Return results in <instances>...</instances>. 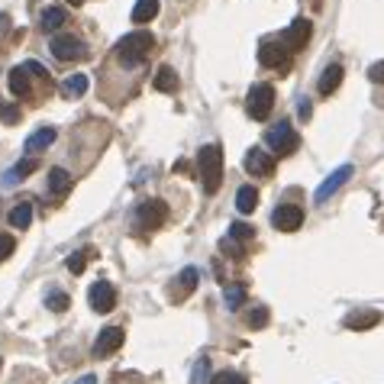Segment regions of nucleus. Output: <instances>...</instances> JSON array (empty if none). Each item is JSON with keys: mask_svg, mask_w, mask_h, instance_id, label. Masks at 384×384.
I'll list each match as a JSON object with an SVG mask.
<instances>
[{"mask_svg": "<svg viewBox=\"0 0 384 384\" xmlns=\"http://www.w3.org/2000/svg\"><path fill=\"white\" fill-rule=\"evenodd\" d=\"M349 178H352V165H339V168L332 171V174H326V181L320 184V188H317V194H313V201L317 203H326L332 197V194L339 191L342 184L349 181Z\"/></svg>", "mask_w": 384, "mask_h": 384, "instance_id": "nucleus-10", "label": "nucleus"}, {"mask_svg": "<svg viewBox=\"0 0 384 384\" xmlns=\"http://www.w3.org/2000/svg\"><path fill=\"white\" fill-rule=\"evenodd\" d=\"M0 113H3V120H7V123H13V120H16V110H13V107H0Z\"/></svg>", "mask_w": 384, "mask_h": 384, "instance_id": "nucleus-37", "label": "nucleus"}, {"mask_svg": "<svg viewBox=\"0 0 384 384\" xmlns=\"http://www.w3.org/2000/svg\"><path fill=\"white\" fill-rule=\"evenodd\" d=\"M123 339H126V332L120 330V326H107V330H100V336L94 339V355L97 359H107V355H113L123 346Z\"/></svg>", "mask_w": 384, "mask_h": 384, "instance_id": "nucleus-11", "label": "nucleus"}, {"mask_svg": "<svg viewBox=\"0 0 384 384\" xmlns=\"http://www.w3.org/2000/svg\"><path fill=\"white\" fill-rule=\"evenodd\" d=\"M7 81H10L13 97H26V94H30V75H26V65H16Z\"/></svg>", "mask_w": 384, "mask_h": 384, "instance_id": "nucleus-22", "label": "nucleus"}, {"mask_svg": "<svg viewBox=\"0 0 384 384\" xmlns=\"http://www.w3.org/2000/svg\"><path fill=\"white\" fill-rule=\"evenodd\" d=\"M268 323V310L265 307H256L252 313H249V326H265Z\"/></svg>", "mask_w": 384, "mask_h": 384, "instance_id": "nucleus-33", "label": "nucleus"}, {"mask_svg": "<svg viewBox=\"0 0 384 384\" xmlns=\"http://www.w3.org/2000/svg\"><path fill=\"white\" fill-rule=\"evenodd\" d=\"M310 32H313V26H310V20H304V16H297V20L291 23L288 30H284V36H281V43H284V49L288 52H300L304 45H307Z\"/></svg>", "mask_w": 384, "mask_h": 384, "instance_id": "nucleus-9", "label": "nucleus"}, {"mask_svg": "<svg viewBox=\"0 0 384 384\" xmlns=\"http://www.w3.org/2000/svg\"><path fill=\"white\" fill-rule=\"evenodd\" d=\"M258 62L265 65V68H284V65H288V52L275 43H265L258 49Z\"/></svg>", "mask_w": 384, "mask_h": 384, "instance_id": "nucleus-14", "label": "nucleus"}, {"mask_svg": "<svg viewBox=\"0 0 384 384\" xmlns=\"http://www.w3.org/2000/svg\"><path fill=\"white\" fill-rule=\"evenodd\" d=\"M207 368H210V362H207V359H201V362L194 365V378H191V384H201V378H207Z\"/></svg>", "mask_w": 384, "mask_h": 384, "instance_id": "nucleus-34", "label": "nucleus"}, {"mask_svg": "<svg viewBox=\"0 0 384 384\" xmlns=\"http://www.w3.org/2000/svg\"><path fill=\"white\" fill-rule=\"evenodd\" d=\"M368 78H372L374 84H384V62H374L372 68H368Z\"/></svg>", "mask_w": 384, "mask_h": 384, "instance_id": "nucleus-35", "label": "nucleus"}, {"mask_svg": "<svg viewBox=\"0 0 384 384\" xmlns=\"http://www.w3.org/2000/svg\"><path fill=\"white\" fill-rule=\"evenodd\" d=\"M39 168V161L36 159H23V161H16L7 174H3V188H16V184L26 178V174H32V171Z\"/></svg>", "mask_w": 384, "mask_h": 384, "instance_id": "nucleus-16", "label": "nucleus"}, {"mask_svg": "<svg viewBox=\"0 0 384 384\" xmlns=\"http://www.w3.org/2000/svg\"><path fill=\"white\" fill-rule=\"evenodd\" d=\"M55 126H43V129H36L30 139H26V152H43V149H49L55 142Z\"/></svg>", "mask_w": 384, "mask_h": 384, "instance_id": "nucleus-19", "label": "nucleus"}, {"mask_svg": "<svg viewBox=\"0 0 384 384\" xmlns=\"http://www.w3.org/2000/svg\"><path fill=\"white\" fill-rule=\"evenodd\" d=\"M58 91H62L65 100H75V97H81L87 91V75H68Z\"/></svg>", "mask_w": 384, "mask_h": 384, "instance_id": "nucleus-21", "label": "nucleus"}, {"mask_svg": "<svg viewBox=\"0 0 384 384\" xmlns=\"http://www.w3.org/2000/svg\"><path fill=\"white\" fill-rule=\"evenodd\" d=\"M178 281H181V291H178V297H184V294H191V291L197 288V268H184Z\"/></svg>", "mask_w": 384, "mask_h": 384, "instance_id": "nucleus-28", "label": "nucleus"}, {"mask_svg": "<svg viewBox=\"0 0 384 384\" xmlns=\"http://www.w3.org/2000/svg\"><path fill=\"white\" fill-rule=\"evenodd\" d=\"M13 249H16V239H13V236H0V262H7V258L13 256Z\"/></svg>", "mask_w": 384, "mask_h": 384, "instance_id": "nucleus-32", "label": "nucleus"}, {"mask_svg": "<svg viewBox=\"0 0 384 384\" xmlns=\"http://www.w3.org/2000/svg\"><path fill=\"white\" fill-rule=\"evenodd\" d=\"M381 323V310H355V313H349L346 317V330H372V326H378Z\"/></svg>", "mask_w": 384, "mask_h": 384, "instance_id": "nucleus-13", "label": "nucleus"}, {"mask_svg": "<svg viewBox=\"0 0 384 384\" xmlns=\"http://www.w3.org/2000/svg\"><path fill=\"white\" fill-rule=\"evenodd\" d=\"M242 165H246V171L249 174H256V178H268V174H275V159H271L265 149H249Z\"/></svg>", "mask_w": 384, "mask_h": 384, "instance_id": "nucleus-12", "label": "nucleus"}, {"mask_svg": "<svg viewBox=\"0 0 384 384\" xmlns=\"http://www.w3.org/2000/svg\"><path fill=\"white\" fill-rule=\"evenodd\" d=\"M155 16H159V0H136L133 23H152Z\"/></svg>", "mask_w": 384, "mask_h": 384, "instance_id": "nucleus-23", "label": "nucleus"}, {"mask_svg": "<svg viewBox=\"0 0 384 384\" xmlns=\"http://www.w3.org/2000/svg\"><path fill=\"white\" fill-rule=\"evenodd\" d=\"M78 384H97V378H94V374H84V378H81Z\"/></svg>", "mask_w": 384, "mask_h": 384, "instance_id": "nucleus-38", "label": "nucleus"}, {"mask_svg": "<svg viewBox=\"0 0 384 384\" xmlns=\"http://www.w3.org/2000/svg\"><path fill=\"white\" fill-rule=\"evenodd\" d=\"M252 236H256V229H252L249 223H233L229 226V239H242V242H246V239H252Z\"/></svg>", "mask_w": 384, "mask_h": 384, "instance_id": "nucleus-29", "label": "nucleus"}, {"mask_svg": "<svg viewBox=\"0 0 384 384\" xmlns=\"http://www.w3.org/2000/svg\"><path fill=\"white\" fill-rule=\"evenodd\" d=\"M87 300H91V307L97 313H110V310L117 307V291H113L110 281H94L91 291H87Z\"/></svg>", "mask_w": 384, "mask_h": 384, "instance_id": "nucleus-7", "label": "nucleus"}, {"mask_svg": "<svg viewBox=\"0 0 384 384\" xmlns=\"http://www.w3.org/2000/svg\"><path fill=\"white\" fill-rule=\"evenodd\" d=\"M246 110L252 120H268V113L275 110V87L271 84H256L246 97Z\"/></svg>", "mask_w": 384, "mask_h": 384, "instance_id": "nucleus-4", "label": "nucleus"}, {"mask_svg": "<svg viewBox=\"0 0 384 384\" xmlns=\"http://www.w3.org/2000/svg\"><path fill=\"white\" fill-rule=\"evenodd\" d=\"M65 20H68V13H65L62 7H49V10H43V30L45 32H58L65 26Z\"/></svg>", "mask_w": 384, "mask_h": 384, "instance_id": "nucleus-24", "label": "nucleus"}, {"mask_svg": "<svg viewBox=\"0 0 384 384\" xmlns=\"http://www.w3.org/2000/svg\"><path fill=\"white\" fill-rule=\"evenodd\" d=\"M32 223V203H16L10 214V226L13 229H26Z\"/></svg>", "mask_w": 384, "mask_h": 384, "instance_id": "nucleus-25", "label": "nucleus"}, {"mask_svg": "<svg viewBox=\"0 0 384 384\" xmlns=\"http://www.w3.org/2000/svg\"><path fill=\"white\" fill-rule=\"evenodd\" d=\"M271 223H275V229H281V233H294V229H300V223H304V210H300L297 203H281L275 214H271Z\"/></svg>", "mask_w": 384, "mask_h": 384, "instance_id": "nucleus-8", "label": "nucleus"}, {"mask_svg": "<svg viewBox=\"0 0 384 384\" xmlns=\"http://www.w3.org/2000/svg\"><path fill=\"white\" fill-rule=\"evenodd\" d=\"M210 384H246V378L239 372H220V374H214V381Z\"/></svg>", "mask_w": 384, "mask_h": 384, "instance_id": "nucleus-31", "label": "nucleus"}, {"mask_svg": "<svg viewBox=\"0 0 384 384\" xmlns=\"http://www.w3.org/2000/svg\"><path fill=\"white\" fill-rule=\"evenodd\" d=\"M310 113H313V107H310V100L304 97V100H300V117H304V120H310Z\"/></svg>", "mask_w": 384, "mask_h": 384, "instance_id": "nucleus-36", "label": "nucleus"}, {"mask_svg": "<svg viewBox=\"0 0 384 384\" xmlns=\"http://www.w3.org/2000/svg\"><path fill=\"white\" fill-rule=\"evenodd\" d=\"M49 49H52V55L58 58V62H81V58H87L84 43H81V39H75V36H68V32L52 36Z\"/></svg>", "mask_w": 384, "mask_h": 384, "instance_id": "nucleus-5", "label": "nucleus"}, {"mask_svg": "<svg viewBox=\"0 0 384 384\" xmlns=\"http://www.w3.org/2000/svg\"><path fill=\"white\" fill-rule=\"evenodd\" d=\"M256 207H258V191L252 184H242V188L236 191V210H239V214H252Z\"/></svg>", "mask_w": 384, "mask_h": 384, "instance_id": "nucleus-20", "label": "nucleus"}, {"mask_svg": "<svg viewBox=\"0 0 384 384\" xmlns=\"http://www.w3.org/2000/svg\"><path fill=\"white\" fill-rule=\"evenodd\" d=\"M339 84H342V65H326V68H323V75H320V81H317V91H320L323 97H330Z\"/></svg>", "mask_w": 384, "mask_h": 384, "instance_id": "nucleus-15", "label": "nucleus"}, {"mask_svg": "<svg viewBox=\"0 0 384 384\" xmlns=\"http://www.w3.org/2000/svg\"><path fill=\"white\" fill-rule=\"evenodd\" d=\"M242 304H246V288H242V284L226 288V307H229V310H239Z\"/></svg>", "mask_w": 384, "mask_h": 384, "instance_id": "nucleus-26", "label": "nucleus"}, {"mask_svg": "<svg viewBox=\"0 0 384 384\" xmlns=\"http://www.w3.org/2000/svg\"><path fill=\"white\" fill-rule=\"evenodd\" d=\"M71 184H75V178H71L65 168L49 171V194H52V197H65V194L71 191Z\"/></svg>", "mask_w": 384, "mask_h": 384, "instance_id": "nucleus-17", "label": "nucleus"}, {"mask_svg": "<svg viewBox=\"0 0 384 384\" xmlns=\"http://www.w3.org/2000/svg\"><path fill=\"white\" fill-rule=\"evenodd\" d=\"M197 178H201L203 191L207 194H216L220 184H223V149L220 146H203L197 152Z\"/></svg>", "mask_w": 384, "mask_h": 384, "instance_id": "nucleus-1", "label": "nucleus"}, {"mask_svg": "<svg viewBox=\"0 0 384 384\" xmlns=\"http://www.w3.org/2000/svg\"><path fill=\"white\" fill-rule=\"evenodd\" d=\"M68 3H71V7H81V3H84V0H68Z\"/></svg>", "mask_w": 384, "mask_h": 384, "instance_id": "nucleus-39", "label": "nucleus"}, {"mask_svg": "<svg viewBox=\"0 0 384 384\" xmlns=\"http://www.w3.org/2000/svg\"><path fill=\"white\" fill-rule=\"evenodd\" d=\"M165 220H168V207H165L161 201L139 203V210H136V226L139 229H159Z\"/></svg>", "mask_w": 384, "mask_h": 384, "instance_id": "nucleus-6", "label": "nucleus"}, {"mask_svg": "<svg viewBox=\"0 0 384 384\" xmlns=\"http://www.w3.org/2000/svg\"><path fill=\"white\" fill-rule=\"evenodd\" d=\"M152 87L161 91V94H174V91H178V71H174L171 65H161L155 81H152Z\"/></svg>", "mask_w": 384, "mask_h": 384, "instance_id": "nucleus-18", "label": "nucleus"}, {"mask_svg": "<svg viewBox=\"0 0 384 384\" xmlns=\"http://www.w3.org/2000/svg\"><path fill=\"white\" fill-rule=\"evenodd\" d=\"M265 146L271 152H278V155H291V152H297L300 139H297V133H294L291 123H278V126H271L265 133Z\"/></svg>", "mask_w": 384, "mask_h": 384, "instance_id": "nucleus-3", "label": "nucleus"}, {"mask_svg": "<svg viewBox=\"0 0 384 384\" xmlns=\"http://www.w3.org/2000/svg\"><path fill=\"white\" fill-rule=\"evenodd\" d=\"M65 265H68V271H75V275H81V271H84V265H87V249H84V252H75V256L68 258Z\"/></svg>", "mask_w": 384, "mask_h": 384, "instance_id": "nucleus-30", "label": "nucleus"}, {"mask_svg": "<svg viewBox=\"0 0 384 384\" xmlns=\"http://www.w3.org/2000/svg\"><path fill=\"white\" fill-rule=\"evenodd\" d=\"M155 49V36L146 30H136L129 32V36H123L117 43V58L120 65H126V68H136V65H142L146 58H149V52Z\"/></svg>", "mask_w": 384, "mask_h": 384, "instance_id": "nucleus-2", "label": "nucleus"}, {"mask_svg": "<svg viewBox=\"0 0 384 384\" xmlns=\"http://www.w3.org/2000/svg\"><path fill=\"white\" fill-rule=\"evenodd\" d=\"M45 304H49V310H52V313H65L71 300H68V294H65V291H52V294L45 297Z\"/></svg>", "mask_w": 384, "mask_h": 384, "instance_id": "nucleus-27", "label": "nucleus"}]
</instances>
